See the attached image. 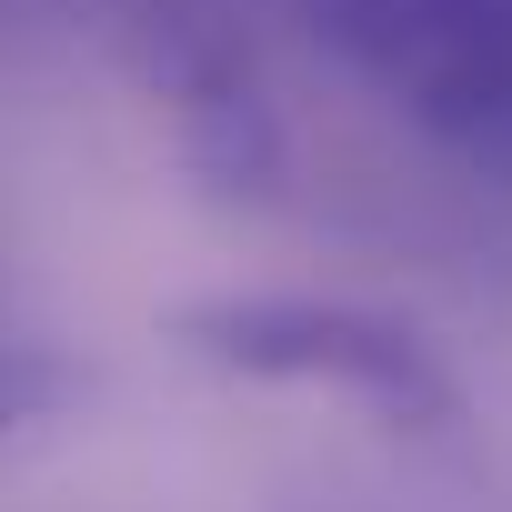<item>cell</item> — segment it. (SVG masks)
Returning <instances> with one entry per match:
<instances>
[{"label": "cell", "mask_w": 512, "mask_h": 512, "mask_svg": "<svg viewBox=\"0 0 512 512\" xmlns=\"http://www.w3.org/2000/svg\"><path fill=\"white\" fill-rule=\"evenodd\" d=\"M171 342L231 382H302V392H342L402 432H442L462 422V382L452 362L372 312V302H332V292H201L171 312Z\"/></svg>", "instance_id": "6da1fadb"}, {"label": "cell", "mask_w": 512, "mask_h": 512, "mask_svg": "<svg viewBox=\"0 0 512 512\" xmlns=\"http://www.w3.org/2000/svg\"><path fill=\"white\" fill-rule=\"evenodd\" d=\"M312 41L432 141H512V0H302Z\"/></svg>", "instance_id": "7a4b0ae2"}, {"label": "cell", "mask_w": 512, "mask_h": 512, "mask_svg": "<svg viewBox=\"0 0 512 512\" xmlns=\"http://www.w3.org/2000/svg\"><path fill=\"white\" fill-rule=\"evenodd\" d=\"M71 392H81V372H71L61 352H41V342H0V442L31 432V422H51Z\"/></svg>", "instance_id": "3957f363"}]
</instances>
